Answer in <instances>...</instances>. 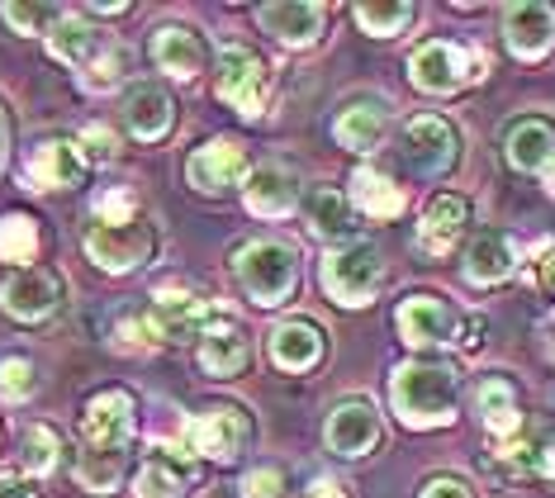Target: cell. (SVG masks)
<instances>
[{
  "instance_id": "cell-1",
  "label": "cell",
  "mask_w": 555,
  "mask_h": 498,
  "mask_svg": "<svg viewBox=\"0 0 555 498\" xmlns=\"http://www.w3.org/2000/svg\"><path fill=\"white\" fill-rule=\"evenodd\" d=\"M138 432V404L129 390H100L81 413V451H77V480L86 489L105 494L115 489L129 461V442Z\"/></svg>"
},
{
  "instance_id": "cell-2",
  "label": "cell",
  "mask_w": 555,
  "mask_h": 498,
  "mask_svg": "<svg viewBox=\"0 0 555 498\" xmlns=\"http://www.w3.org/2000/svg\"><path fill=\"white\" fill-rule=\"evenodd\" d=\"M389 399L409 427H447L461 404V380L451 366H399Z\"/></svg>"
},
{
  "instance_id": "cell-3",
  "label": "cell",
  "mask_w": 555,
  "mask_h": 498,
  "mask_svg": "<svg viewBox=\"0 0 555 498\" xmlns=\"http://www.w3.org/2000/svg\"><path fill=\"white\" fill-rule=\"evenodd\" d=\"M237 285L247 290L251 304L275 309V304H285L299 285V252L275 238L247 242V247L237 252Z\"/></svg>"
},
{
  "instance_id": "cell-4",
  "label": "cell",
  "mask_w": 555,
  "mask_h": 498,
  "mask_svg": "<svg viewBox=\"0 0 555 498\" xmlns=\"http://www.w3.org/2000/svg\"><path fill=\"white\" fill-rule=\"evenodd\" d=\"M48 43H53V53L62 62H72V67H81V81L100 91V86H115L119 76V48L109 43V34L91 29L86 20L77 15H62L53 24V34H48Z\"/></svg>"
},
{
  "instance_id": "cell-5",
  "label": "cell",
  "mask_w": 555,
  "mask_h": 498,
  "mask_svg": "<svg viewBox=\"0 0 555 498\" xmlns=\"http://www.w3.org/2000/svg\"><path fill=\"white\" fill-rule=\"evenodd\" d=\"M380 280H385V266H380L375 242H347V247H333L323 257V290L337 304H351V309L371 304Z\"/></svg>"
},
{
  "instance_id": "cell-6",
  "label": "cell",
  "mask_w": 555,
  "mask_h": 498,
  "mask_svg": "<svg viewBox=\"0 0 555 498\" xmlns=\"http://www.w3.org/2000/svg\"><path fill=\"white\" fill-rule=\"evenodd\" d=\"M479 72H485V58L470 53V48H461V43H447V38H433V43H423L418 53L409 58L413 86H423V91H433V95L461 91V86L475 81Z\"/></svg>"
},
{
  "instance_id": "cell-7",
  "label": "cell",
  "mask_w": 555,
  "mask_h": 498,
  "mask_svg": "<svg viewBox=\"0 0 555 498\" xmlns=\"http://www.w3.org/2000/svg\"><path fill=\"white\" fill-rule=\"evenodd\" d=\"M219 100H229L243 119H257L271 100V62L251 48H229L219 58Z\"/></svg>"
},
{
  "instance_id": "cell-8",
  "label": "cell",
  "mask_w": 555,
  "mask_h": 498,
  "mask_svg": "<svg viewBox=\"0 0 555 498\" xmlns=\"http://www.w3.org/2000/svg\"><path fill=\"white\" fill-rule=\"evenodd\" d=\"M157 252V228L147 219L138 224H124V228H109V224H91L86 228V257H91L100 271H133V266L153 261Z\"/></svg>"
},
{
  "instance_id": "cell-9",
  "label": "cell",
  "mask_w": 555,
  "mask_h": 498,
  "mask_svg": "<svg viewBox=\"0 0 555 498\" xmlns=\"http://www.w3.org/2000/svg\"><path fill=\"white\" fill-rule=\"evenodd\" d=\"M185 437H191L199 456H209V461H219V465H233L251 442V418L237 404H219V408H205L199 418H191Z\"/></svg>"
},
{
  "instance_id": "cell-10",
  "label": "cell",
  "mask_w": 555,
  "mask_h": 498,
  "mask_svg": "<svg viewBox=\"0 0 555 498\" xmlns=\"http://www.w3.org/2000/svg\"><path fill=\"white\" fill-rule=\"evenodd\" d=\"M395 323L409 347H451V342H461V314L437 295H409L399 304Z\"/></svg>"
},
{
  "instance_id": "cell-11",
  "label": "cell",
  "mask_w": 555,
  "mask_h": 498,
  "mask_svg": "<svg viewBox=\"0 0 555 498\" xmlns=\"http://www.w3.org/2000/svg\"><path fill=\"white\" fill-rule=\"evenodd\" d=\"M399 143H403L399 148L403 162H409L418 176H441L451 162H456V152H461L456 129H451L447 119H437V114H418V119H409V124H403Z\"/></svg>"
},
{
  "instance_id": "cell-12",
  "label": "cell",
  "mask_w": 555,
  "mask_h": 498,
  "mask_svg": "<svg viewBox=\"0 0 555 498\" xmlns=\"http://www.w3.org/2000/svg\"><path fill=\"white\" fill-rule=\"evenodd\" d=\"M185 176H191V186L205 190V195H223V190L243 186L247 176H251L247 148L233 143V138H209L205 148L191 152V162H185Z\"/></svg>"
},
{
  "instance_id": "cell-13",
  "label": "cell",
  "mask_w": 555,
  "mask_h": 498,
  "mask_svg": "<svg viewBox=\"0 0 555 498\" xmlns=\"http://www.w3.org/2000/svg\"><path fill=\"white\" fill-rule=\"evenodd\" d=\"M199 484V461L171 442H157L138 470V498H185Z\"/></svg>"
},
{
  "instance_id": "cell-14",
  "label": "cell",
  "mask_w": 555,
  "mask_h": 498,
  "mask_svg": "<svg viewBox=\"0 0 555 498\" xmlns=\"http://www.w3.org/2000/svg\"><path fill=\"white\" fill-rule=\"evenodd\" d=\"M91 171V157H86L81 138H48L29 152V162H24V181L34 190H67L77 186L81 176Z\"/></svg>"
},
{
  "instance_id": "cell-15",
  "label": "cell",
  "mask_w": 555,
  "mask_h": 498,
  "mask_svg": "<svg viewBox=\"0 0 555 498\" xmlns=\"http://www.w3.org/2000/svg\"><path fill=\"white\" fill-rule=\"evenodd\" d=\"M327 446H333L337 456H347V461L375 451V446H380V413L361 399L337 404L333 418H327Z\"/></svg>"
},
{
  "instance_id": "cell-16",
  "label": "cell",
  "mask_w": 555,
  "mask_h": 498,
  "mask_svg": "<svg viewBox=\"0 0 555 498\" xmlns=\"http://www.w3.org/2000/svg\"><path fill=\"white\" fill-rule=\"evenodd\" d=\"M503 34H508V48L517 58L537 62L555 48V5H541V0H527V5H513L508 20H503Z\"/></svg>"
},
{
  "instance_id": "cell-17",
  "label": "cell",
  "mask_w": 555,
  "mask_h": 498,
  "mask_svg": "<svg viewBox=\"0 0 555 498\" xmlns=\"http://www.w3.org/2000/svg\"><path fill=\"white\" fill-rule=\"evenodd\" d=\"M57 299H62V290H57V280L48 271H15L5 285H0V309L24 318V323L48 318L57 309Z\"/></svg>"
},
{
  "instance_id": "cell-18",
  "label": "cell",
  "mask_w": 555,
  "mask_h": 498,
  "mask_svg": "<svg viewBox=\"0 0 555 498\" xmlns=\"http://www.w3.org/2000/svg\"><path fill=\"white\" fill-rule=\"evenodd\" d=\"M247 361H251V342H247V332L237 328L233 318H219V323L199 337V366H205L214 380L243 375Z\"/></svg>"
},
{
  "instance_id": "cell-19",
  "label": "cell",
  "mask_w": 555,
  "mask_h": 498,
  "mask_svg": "<svg viewBox=\"0 0 555 498\" xmlns=\"http://www.w3.org/2000/svg\"><path fill=\"white\" fill-rule=\"evenodd\" d=\"M153 62L171 76V81H195V76L205 72L209 53H205V43H199L195 29L167 24V29H157V38H153Z\"/></svg>"
},
{
  "instance_id": "cell-20",
  "label": "cell",
  "mask_w": 555,
  "mask_h": 498,
  "mask_svg": "<svg viewBox=\"0 0 555 498\" xmlns=\"http://www.w3.org/2000/svg\"><path fill=\"white\" fill-rule=\"evenodd\" d=\"M470 224V204L461 195H437L433 204L423 209V224H418V247L433 252V257H447L456 247V238L465 233Z\"/></svg>"
},
{
  "instance_id": "cell-21",
  "label": "cell",
  "mask_w": 555,
  "mask_h": 498,
  "mask_svg": "<svg viewBox=\"0 0 555 498\" xmlns=\"http://www.w3.org/2000/svg\"><path fill=\"white\" fill-rule=\"evenodd\" d=\"M257 24L289 48H309L323 34V5H313V0H305V5L299 0H289V5H261Z\"/></svg>"
},
{
  "instance_id": "cell-22",
  "label": "cell",
  "mask_w": 555,
  "mask_h": 498,
  "mask_svg": "<svg viewBox=\"0 0 555 498\" xmlns=\"http://www.w3.org/2000/svg\"><path fill=\"white\" fill-rule=\"evenodd\" d=\"M124 119H129V133L143 138V143H162V138L171 133V100L167 91H157V86H129V95H124Z\"/></svg>"
},
{
  "instance_id": "cell-23",
  "label": "cell",
  "mask_w": 555,
  "mask_h": 498,
  "mask_svg": "<svg viewBox=\"0 0 555 498\" xmlns=\"http://www.w3.org/2000/svg\"><path fill=\"white\" fill-rule=\"evenodd\" d=\"M271 356L281 370H313L323 361V332L309 318H289V323L275 328L271 337Z\"/></svg>"
},
{
  "instance_id": "cell-24",
  "label": "cell",
  "mask_w": 555,
  "mask_h": 498,
  "mask_svg": "<svg viewBox=\"0 0 555 498\" xmlns=\"http://www.w3.org/2000/svg\"><path fill=\"white\" fill-rule=\"evenodd\" d=\"M517 266V247L508 233H479L470 242V252H465V276L475 280V285H499V280H508Z\"/></svg>"
},
{
  "instance_id": "cell-25",
  "label": "cell",
  "mask_w": 555,
  "mask_h": 498,
  "mask_svg": "<svg viewBox=\"0 0 555 498\" xmlns=\"http://www.w3.org/2000/svg\"><path fill=\"white\" fill-rule=\"evenodd\" d=\"M247 209L261 219H285L295 214V181H289L285 166H257L247 176Z\"/></svg>"
},
{
  "instance_id": "cell-26",
  "label": "cell",
  "mask_w": 555,
  "mask_h": 498,
  "mask_svg": "<svg viewBox=\"0 0 555 498\" xmlns=\"http://www.w3.org/2000/svg\"><path fill=\"white\" fill-rule=\"evenodd\" d=\"M475 404H479V418H485V432L494 442H513L517 437L522 413H517V394H513V385L503 375H489L485 385H479Z\"/></svg>"
},
{
  "instance_id": "cell-27",
  "label": "cell",
  "mask_w": 555,
  "mask_h": 498,
  "mask_svg": "<svg viewBox=\"0 0 555 498\" xmlns=\"http://www.w3.org/2000/svg\"><path fill=\"white\" fill-rule=\"evenodd\" d=\"M508 162L517 171H546L555 162V129L546 119H522L508 133Z\"/></svg>"
},
{
  "instance_id": "cell-28",
  "label": "cell",
  "mask_w": 555,
  "mask_h": 498,
  "mask_svg": "<svg viewBox=\"0 0 555 498\" xmlns=\"http://www.w3.org/2000/svg\"><path fill=\"white\" fill-rule=\"evenodd\" d=\"M385 129H389V114H385V105H371V100H361V105L343 110V114H337V124H333L337 143L351 148V152H371V148H380Z\"/></svg>"
},
{
  "instance_id": "cell-29",
  "label": "cell",
  "mask_w": 555,
  "mask_h": 498,
  "mask_svg": "<svg viewBox=\"0 0 555 498\" xmlns=\"http://www.w3.org/2000/svg\"><path fill=\"white\" fill-rule=\"evenodd\" d=\"M351 200H357V209L371 214V219H399L403 214V190L389 181V176L371 171V166H361V171L351 176Z\"/></svg>"
},
{
  "instance_id": "cell-30",
  "label": "cell",
  "mask_w": 555,
  "mask_h": 498,
  "mask_svg": "<svg viewBox=\"0 0 555 498\" xmlns=\"http://www.w3.org/2000/svg\"><path fill=\"white\" fill-rule=\"evenodd\" d=\"M309 228L323 242H343L357 233V214H351V200L337 195V190H313L309 195Z\"/></svg>"
},
{
  "instance_id": "cell-31",
  "label": "cell",
  "mask_w": 555,
  "mask_h": 498,
  "mask_svg": "<svg viewBox=\"0 0 555 498\" xmlns=\"http://www.w3.org/2000/svg\"><path fill=\"white\" fill-rule=\"evenodd\" d=\"M351 15H357V24L371 38H395V34H403L413 20H418V10L399 0V5H357Z\"/></svg>"
},
{
  "instance_id": "cell-32",
  "label": "cell",
  "mask_w": 555,
  "mask_h": 498,
  "mask_svg": "<svg viewBox=\"0 0 555 498\" xmlns=\"http://www.w3.org/2000/svg\"><path fill=\"white\" fill-rule=\"evenodd\" d=\"M24 470H29V475H53L57 470V461H62V437L53 427H29L24 432Z\"/></svg>"
},
{
  "instance_id": "cell-33",
  "label": "cell",
  "mask_w": 555,
  "mask_h": 498,
  "mask_svg": "<svg viewBox=\"0 0 555 498\" xmlns=\"http://www.w3.org/2000/svg\"><path fill=\"white\" fill-rule=\"evenodd\" d=\"M39 252V228L24 214H5L0 219V261H29Z\"/></svg>"
},
{
  "instance_id": "cell-34",
  "label": "cell",
  "mask_w": 555,
  "mask_h": 498,
  "mask_svg": "<svg viewBox=\"0 0 555 498\" xmlns=\"http://www.w3.org/2000/svg\"><path fill=\"white\" fill-rule=\"evenodd\" d=\"M91 214H95V224H109V228L138 224V195H133V186H109V190H100V195L91 200Z\"/></svg>"
},
{
  "instance_id": "cell-35",
  "label": "cell",
  "mask_w": 555,
  "mask_h": 498,
  "mask_svg": "<svg viewBox=\"0 0 555 498\" xmlns=\"http://www.w3.org/2000/svg\"><path fill=\"white\" fill-rule=\"evenodd\" d=\"M34 385H39V380H34V366L24 361V356H5V361H0V399L5 404H24L34 394Z\"/></svg>"
},
{
  "instance_id": "cell-36",
  "label": "cell",
  "mask_w": 555,
  "mask_h": 498,
  "mask_svg": "<svg viewBox=\"0 0 555 498\" xmlns=\"http://www.w3.org/2000/svg\"><path fill=\"white\" fill-rule=\"evenodd\" d=\"M243 498H295V494H289V480L281 465H257L243 480Z\"/></svg>"
},
{
  "instance_id": "cell-37",
  "label": "cell",
  "mask_w": 555,
  "mask_h": 498,
  "mask_svg": "<svg viewBox=\"0 0 555 498\" xmlns=\"http://www.w3.org/2000/svg\"><path fill=\"white\" fill-rule=\"evenodd\" d=\"M0 15L15 24L20 34H34V29H43V24H57L62 10H53V5H5Z\"/></svg>"
},
{
  "instance_id": "cell-38",
  "label": "cell",
  "mask_w": 555,
  "mask_h": 498,
  "mask_svg": "<svg viewBox=\"0 0 555 498\" xmlns=\"http://www.w3.org/2000/svg\"><path fill=\"white\" fill-rule=\"evenodd\" d=\"M81 148H86V157H115L119 152V138H115V129H86L81 133Z\"/></svg>"
},
{
  "instance_id": "cell-39",
  "label": "cell",
  "mask_w": 555,
  "mask_h": 498,
  "mask_svg": "<svg viewBox=\"0 0 555 498\" xmlns=\"http://www.w3.org/2000/svg\"><path fill=\"white\" fill-rule=\"evenodd\" d=\"M423 498H470V484L456 480V475H437V480H427Z\"/></svg>"
},
{
  "instance_id": "cell-40",
  "label": "cell",
  "mask_w": 555,
  "mask_h": 498,
  "mask_svg": "<svg viewBox=\"0 0 555 498\" xmlns=\"http://www.w3.org/2000/svg\"><path fill=\"white\" fill-rule=\"evenodd\" d=\"M532 280H537V290L541 295H551L555 299V247H546L537 257V266H532Z\"/></svg>"
},
{
  "instance_id": "cell-41",
  "label": "cell",
  "mask_w": 555,
  "mask_h": 498,
  "mask_svg": "<svg viewBox=\"0 0 555 498\" xmlns=\"http://www.w3.org/2000/svg\"><path fill=\"white\" fill-rule=\"evenodd\" d=\"M479 342H485V318H465V323H461V347L475 352Z\"/></svg>"
},
{
  "instance_id": "cell-42",
  "label": "cell",
  "mask_w": 555,
  "mask_h": 498,
  "mask_svg": "<svg viewBox=\"0 0 555 498\" xmlns=\"http://www.w3.org/2000/svg\"><path fill=\"white\" fill-rule=\"evenodd\" d=\"M305 498H347V494H343V484H333V480H313Z\"/></svg>"
},
{
  "instance_id": "cell-43",
  "label": "cell",
  "mask_w": 555,
  "mask_h": 498,
  "mask_svg": "<svg viewBox=\"0 0 555 498\" xmlns=\"http://www.w3.org/2000/svg\"><path fill=\"white\" fill-rule=\"evenodd\" d=\"M0 498H39L29 489V484H20V480H0Z\"/></svg>"
},
{
  "instance_id": "cell-44",
  "label": "cell",
  "mask_w": 555,
  "mask_h": 498,
  "mask_svg": "<svg viewBox=\"0 0 555 498\" xmlns=\"http://www.w3.org/2000/svg\"><path fill=\"white\" fill-rule=\"evenodd\" d=\"M541 475L555 480V442H551V446H541Z\"/></svg>"
},
{
  "instance_id": "cell-45",
  "label": "cell",
  "mask_w": 555,
  "mask_h": 498,
  "mask_svg": "<svg viewBox=\"0 0 555 498\" xmlns=\"http://www.w3.org/2000/svg\"><path fill=\"white\" fill-rule=\"evenodd\" d=\"M91 15H129V5H91Z\"/></svg>"
},
{
  "instance_id": "cell-46",
  "label": "cell",
  "mask_w": 555,
  "mask_h": 498,
  "mask_svg": "<svg viewBox=\"0 0 555 498\" xmlns=\"http://www.w3.org/2000/svg\"><path fill=\"white\" fill-rule=\"evenodd\" d=\"M541 176H546V190L555 195V162H551V166H546V171H541Z\"/></svg>"
},
{
  "instance_id": "cell-47",
  "label": "cell",
  "mask_w": 555,
  "mask_h": 498,
  "mask_svg": "<svg viewBox=\"0 0 555 498\" xmlns=\"http://www.w3.org/2000/svg\"><path fill=\"white\" fill-rule=\"evenodd\" d=\"M0 162H5V124H0Z\"/></svg>"
}]
</instances>
